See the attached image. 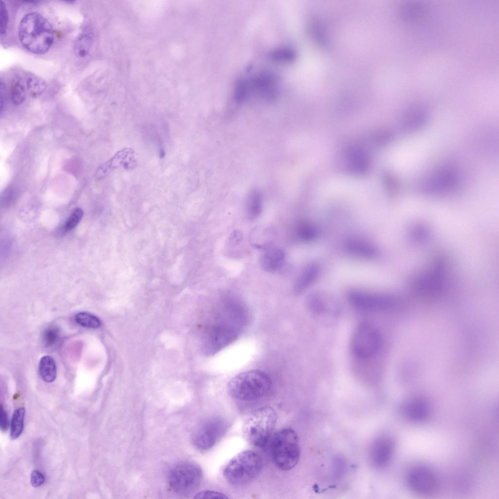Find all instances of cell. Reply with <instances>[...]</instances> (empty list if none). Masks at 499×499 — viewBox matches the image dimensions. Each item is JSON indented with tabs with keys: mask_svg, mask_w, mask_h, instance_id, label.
Returning a JSON list of instances; mask_svg holds the SVG:
<instances>
[{
	"mask_svg": "<svg viewBox=\"0 0 499 499\" xmlns=\"http://www.w3.org/2000/svg\"><path fill=\"white\" fill-rule=\"evenodd\" d=\"M25 84L27 91L33 97L41 96L47 87L46 83L43 79L31 73L27 75Z\"/></svg>",
	"mask_w": 499,
	"mask_h": 499,
	"instance_id": "obj_23",
	"label": "cell"
},
{
	"mask_svg": "<svg viewBox=\"0 0 499 499\" xmlns=\"http://www.w3.org/2000/svg\"><path fill=\"white\" fill-rule=\"evenodd\" d=\"M227 428V422L222 418L214 417L210 419L194 433L192 440L193 444L199 450H208L220 439Z\"/></svg>",
	"mask_w": 499,
	"mask_h": 499,
	"instance_id": "obj_10",
	"label": "cell"
},
{
	"mask_svg": "<svg viewBox=\"0 0 499 499\" xmlns=\"http://www.w3.org/2000/svg\"><path fill=\"white\" fill-rule=\"evenodd\" d=\"M268 230L257 228L252 231L251 242L257 249H265L270 248L271 234Z\"/></svg>",
	"mask_w": 499,
	"mask_h": 499,
	"instance_id": "obj_24",
	"label": "cell"
},
{
	"mask_svg": "<svg viewBox=\"0 0 499 499\" xmlns=\"http://www.w3.org/2000/svg\"><path fill=\"white\" fill-rule=\"evenodd\" d=\"M59 338L60 332L56 326H49L43 333V342L46 347H52L56 345Z\"/></svg>",
	"mask_w": 499,
	"mask_h": 499,
	"instance_id": "obj_30",
	"label": "cell"
},
{
	"mask_svg": "<svg viewBox=\"0 0 499 499\" xmlns=\"http://www.w3.org/2000/svg\"><path fill=\"white\" fill-rule=\"evenodd\" d=\"M344 250L346 253L352 256L363 258H371L377 253V250L373 245L359 239L347 240L344 245Z\"/></svg>",
	"mask_w": 499,
	"mask_h": 499,
	"instance_id": "obj_17",
	"label": "cell"
},
{
	"mask_svg": "<svg viewBox=\"0 0 499 499\" xmlns=\"http://www.w3.org/2000/svg\"><path fill=\"white\" fill-rule=\"evenodd\" d=\"M277 420L275 410L265 406L252 411L246 418L243 426L245 439L251 445L262 448L268 443Z\"/></svg>",
	"mask_w": 499,
	"mask_h": 499,
	"instance_id": "obj_3",
	"label": "cell"
},
{
	"mask_svg": "<svg viewBox=\"0 0 499 499\" xmlns=\"http://www.w3.org/2000/svg\"><path fill=\"white\" fill-rule=\"evenodd\" d=\"M272 382L269 377L260 370L241 373L231 379L228 391L233 398L244 401L260 399L269 391Z\"/></svg>",
	"mask_w": 499,
	"mask_h": 499,
	"instance_id": "obj_2",
	"label": "cell"
},
{
	"mask_svg": "<svg viewBox=\"0 0 499 499\" xmlns=\"http://www.w3.org/2000/svg\"><path fill=\"white\" fill-rule=\"evenodd\" d=\"M195 499H226L228 498L224 494L213 491L205 490L197 493Z\"/></svg>",
	"mask_w": 499,
	"mask_h": 499,
	"instance_id": "obj_33",
	"label": "cell"
},
{
	"mask_svg": "<svg viewBox=\"0 0 499 499\" xmlns=\"http://www.w3.org/2000/svg\"><path fill=\"white\" fill-rule=\"evenodd\" d=\"M319 273V268L315 264L307 265L300 273L296 279L294 290L295 293H300L307 288L316 280Z\"/></svg>",
	"mask_w": 499,
	"mask_h": 499,
	"instance_id": "obj_18",
	"label": "cell"
},
{
	"mask_svg": "<svg viewBox=\"0 0 499 499\" xmlns=\"http://www.w3.org/2000/svg\"><path fill=\"white\" fill-rule=\"evenodd\" d=\"M83 215V211L81 208H75L63 225L61 231L67 232L73 230L79 224Z\"/></svg>",
	"mask_w": 499,
	"mask_h": 499,
	"instance_id": "obj_29",
	"label": "cell"
},
{
	"mask_svg": "<svg viewBox=\"0 0 499 499\" xmlns=\"http://www.w3.org/2000/svg\"><path fill=\"white\" fill-rule=\"evenodd\" d=\"M297 237L301 240L309 241L316 237L318 231L311 223L307 222L299 223L295 229Z\"/></svg>",
	"mask_w": 499,
	"mask_h": 499,
	"instance_id": "obj_26",
	"label": "cell"
},
{
	"mask_svg": "<svg viewBox=\"0 0 499 499\" xmlns=\"http://www.w3.org/2000/svg\"><path fill=\"white\" fill-rule=\"evenodd\" d=\"M307 305L312 315L324 323L334 321L340 313L339 306L336 300L324 292H316L309 295Z\"/></svg>",
	"mask_w": 499,
	"mask_h": 499,
	"instance_id": "obj_12",
	"label": "cell"
},
{
	"mask_svg": "<svg viewBox=\"0 0 499 499\" xmlns=\"http://www.w3.org/2000/svg\"><path fill=\"white\" fill-rule=\"evenodd\" d=\"M0 425L2 432H5L9 425L7 414L2 404L0 405Z\"/></svg>",
	"mask_w": 499,
	"mask_h": 499,
	"instance_id": "obj_35",
	"label": "cell"
},
{
	"mask_svg": "<svg viewBox=\"0 0 499 499\" xmlns=\"http://www.w3.org/2000/svg\"><path fill=\"white\" fill-rule=\"evenodd\" d=\"M271 452L273 461L279 469L288 471L298 463L301 455L299 437L291 427L276 432L272 439Z\"/></svg>",
	"mask_w": 499,
	"mask_h": 499,
	"instance_id": "obj_4",
	"label": "cell"
},
{
	"mask_svg": "<svg viewBox=\"0 0 499 499\" xmlns=\"http://www.w3.org/2000/svg\"><path fill=\"white\" fill-rule=\"evenodd\" d=\"M26 90V84L20 77H17L12 79L10 87V95L14 104L19 105L24 101Z\"/></svg>",
	"mask_w": 499,
	"mask_h": 499,
	"instance_id": "obj_22",
	"label": "cell"
},
{
	"mask_svg": "<svg viewBox=\"0 0 499 499\" xmlns=\"http://www.w3.org/2000/svg\"><path fill=\"white\" fill-rule=\"evenodd\" d=\"M294 56L293 51L288 48H280L272 52L271 58L277 61L285 62L291 60Z\"/></svg>",
	"mask_w": 499,
	"mask_h": 499,
	"instance_id": "obj_31",
	"label": "cell"
},
{
	"mask_svg": "<svg viewBox=\"0 0 499 499\" xmlns=\"http://www.w3.org/2000/svg\"><path fill=\"white\" fill-rule=\"evenodd\" d=\"M402 413L407 421L420 423L425 421L429 417L431 407L425 398L415 396L407 399L403 403Z\"/></svg>",
	"mask_w": 499,
	"mask_h": 499,
	"instance_id": "obj_13",
	"label": "cell"
},
{
	"mask_svg": "<svg viewBox=\"0 0 499 499\" xmlns=\"http://www.w3.org/2000/svg\"><path fill=\"white\" fill-rule=\"evenodd\" d=\"M0 34L4 35L7 31L8 23V13L6 6L3 1L0 2Z\"/></svg>",
	"mask_w": 499,
	"mask_h": 499,
	"instance_id": "obj_32",
	"label": "cell"
},
{
	"mask_svg": "<svg viewBox=\"0 0 499 499\" xmlns=\"http://www.w3.org/2000/svg\"><path fill=\"white\" fill-rule=\"evenodd\" d=\"M25 415V409L23 407L18 408L14 411L10 426V438L11 440L17 439L22 432L24 427Z\"/></svg>",
	"mask_w": 499,
	"mask_h": 499,
	"instance_id": "obj_25",
	"label": "cell"
},
{
	"mask_svg": "<svg viewBox=\"0 0 499 499\" xmlns=\"http://www.w3.org/2000/svg\"><path fill=\"white\" fill-rule=\"evenodd\" d=\"M427 119V114L421 106H415L407 111L403 126L407 132L414 131L423 126Z\"/></svg>",
	"mask_w": 499,
	"mask_h": 499,
	"instance_id": "obj_19",
	"label": "cell"
},
{
	"mask_svg": "<svg viewBox=\"0 0 499 499\" xmlns=\"http://www.w3.org/2000/svg\"><path fill=\"white\" fill-rule=\"evenodd\" d=\"M349 303L354 308L363 311H378L392 307L395 299L388 295L352 289L347 294Z\"/></svg>",
	"mask_w": 499,
	"mask_h": 499,
	"instance_id": "obj_8",
	"label": "cell"
},
{
	"mask_svg": "<svg viewBox=\"0 0 499 499\" xmlns=\"http://www.w3.org/2000/svg\"><path fill=\"white\" fill-rule=\"evenodd\" d=\"M459 181L457 169L450 165H444L434 170L425 179L422 187L431 193H443L455 189Z\"/></svg>",
	"mask_w": 499,
	"mask_h": 499,
	"instance_id": "obj_9",
	"label": "cell"
},
{
	"mask_svg": "<svg viewBox=\"0 0 499 499\" xmlns=\"http://www.w3.org/2000/svg\"><path fill=\"white\" fill-rule=\"evenodd\" d=\"M75 319L78 325L85 327L97 328L101 325L100 321L97 317L85 312L77 313Z\"/></svg>",
	"mask_w": 499,
	"mask_h": 499,
	"instance_id": "obj_28",
	"label": "cell"
},
{
	"mask_svg": "<svg viewBox=\"0 0 499 499\" xmlns=\"http://www.w3.org/2000/svg\"><path fill=\"white\" fill-rule=\"evenodd\" d=\"M203 472L197 464L183 462L174 466L168 476L170 487L176 494L187 496L193 493L199 486Z\"/></svg>",
	"mask_w": 499,
	"mask_h": 499,
	"instance_id": "obj_6",
	"label": "cell"
},
{
	"mask_svg": "<svg viewBox=\"0 0 499 499\" xmlns=\"http://www.w3.org/2000/svg\"><path fill=\"white\" fill-rule=\"evenodd\" d=\"M91 43L90 33H83L79 35L74 45L75 54L79 57L84 58L89 53Z\"/></svg>",
	"mask_w": 499,
	"mask_h": 499,
	"instance_id": "obj_27",
	"label": "cell"
},
{
	"mask_svg": "<svg viewBox=\"0 0 499 499\" xmlns=\"http://www.w3.org/2000/svg\"><path fill=\"white\" fill-rule=\"evenodd\" d=\"M262 208V197L260 192L257 190L252 191L250 194L247 201V218L250 221L256 219L260 215Z\"/></svg>",
	"mask_w": 499,
	"mask_h": 499,
	"instance_id": "obj_21",
	"label": "cell"
},
{
	"mask_svg": "<svg viewBox=\"0 0 499 499\" xmlns=\"http://www.w3.org/2000/svg\"><path fill=\"white\" fill-rule=\"evenodd\" d=\"M134 154V152L129 148L118 151L114 156L98 166L96 172V177L98 179L104 178L120 165H123L126 169L131 168L135 164Z\"/></svg>",
	"mask_w": 499,
	"mask_h": 499,
	"instance_id": "obj_15",
	"label": "cell"
},
{
	"mask_svg": "<svg viewBox=\"0 0 499 499\" xmlns=\"http://www.w3.org/2000/svg\"><path fill=\"white\" fill-rule=\"evenodd\" d=\"M18 36L22 46L35 54L46 53L55 40L53 26L41 14L32 12L25 15L20 20Z\"/></svg>",
	"mask_w": 499,
	"mask_h": 499,
	"instance_id": "obj_1",
	"label": "cell"
},
{
	"mask_svg": "<svg viewBox=\"0 0 499 499\" xmlns=\"http://www.w3.org/2000/svg\"><path fill=\"white\" fill-rule=\"evenodd\" d=\"M285 260V253L278 248H269L261 255L260 264L263 269L269 272H274L283 266Z\"/></svg>",
	"mask_w": 499,
	"mask_h": 499,
	"instance_id": "obj_16",
	"label": "cell"
},
{
	"mask_svg": "<svg viewBox=\"0 0 499 499\" xmlns=\"http://www.w3.org/2000/svg\"><path fill=\"white\" fill-rule=\"evenodd\" d=\"M250 93L254 92L266 99H272L276 96L277 77L272 73L262 72L248 79Z\"/></svg>",
	"mask_w": 499,
	"mask_h": 499,
	"instance_id": "obj_14",
	"label": "cell"
},
{
	"mask_svg": "<svg viewBox=\"0 0 499 499\" xmlns=\"http://www.w3.org/2000/svg\"><path fill=\"white\" fill-rule=\"evenodd\" d=\"M261 458L255 452L247 450L237 454L228 462L223 473L230 483L239 485L249 482L260 473Z\"/></svg>",
	"mask_w": 499,
	"mask_h": 499,
	"instance_id": "obj_5",
	"label": "cell"
},
{
	"mask_svg": "<svg viewBox=\"0 0 499 499\" xmlns=\"http://www.w3.org/2000/svg\"><path fill=\"white\" fill-rule=\"evenodd\" d=\"M38 372L41 378L46 383L54 382L57 374L56 364L50 356H43L38 364Z\"/></svg>",
	"mask_w": 499,
	"mask_h": 499,
	"instance_id": "obj_20",
	"label": "cell"
},
{
	"mask_svg": "<svg viewBox=\"0 0 499 499\" xmlns=\"http://www.w3.org/2000/svg\"><path fill=\"white\" fill-rule=\"evenodd\" d=\"M45 481V478L43 475L39 471L33 470L31 474L30 482L32 485L34 487H38L41 485Z\"/></svg>",
	"mask_w": 499,
	"mask_h": 499,
	"instance_id": "obj_34",
	"label": "cell"
},
{
	"mask_svg": "<svg viewBox=\"0 0 499 499\" xmlns=\"http://www.w3.org/2000/svg\"><path fill=\"white\" fill-rule=\"evenodd\" d=\"M381 342L378 330L369 323H362L358 326L353 334L351 349L356 357L367 359L378 353Z\"/></svg>",
	"mask_w": 499,
	"mask_h": 499,
	"instance_id": "obj_7",
	"label": "cell"
},
{
	"mask_svg": "<svg viewBox=\"0 0 499 499\" xmlns=\"http://www.w3.org/2000/svg\"><path fill=\"white\" fill-rule=\"evenodd\" d=\"M406 483L411 491L422 495L433 494L439 486L438 479L434 472L422 465L415 466L409 471Z\"/></svg>",
	"mask_w": 499,
	"mask_h": 499,
	"instance_id": "obj_11",
	"label": "cell"
}]
</instances>
